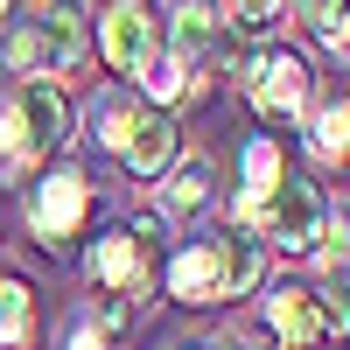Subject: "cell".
I'll return each instance as SVG.
<instances>
[{
  "label": "cell",
  "mask_w": 350,
  "mask_h": 350,
  "mask_svg": "<svg viewBox=\"0 0 350 350\" xmlns=\"http://www.w3.org/2000/svg\"><path fill=\"white\" fill-rule=\"evenodd\" d=\"M308 148H315V161H350V98H336V105H323L315 112V126H308Z\"/></svg>",
  "instance_id": "4fadbf2b"
},
{
  "label": "cell",
  "mask_w": 350,
  "mask_h": 350,
  "mask_svg": "<svg viewBox=\"0 0 350 350\" xmlns=\"http://www.w3.org/2000/svg\"><path fill=\"white\" fill-rule=\"evenodd\" d=\"M239 92L259 105V112H273V120H287V112H301L308 105V64L295 49H259L239 64Z\"/></svg>",
  "instance_id": "6da1fadb"
},
{
  "label": "cell",
  "mask_w": 350,
  "mask_h": 350,
  "mask_svg": "<svg viewBox=\"0 0 350 350\" xmlns=\"http://www.w3.org/2000/svg\"><path fill=\"white\" fill-rule=\"evenodd\" d=\"M120 161H126L133 175H161V168L175 161V126H168L161 105H133V126H126Z\"/></svg>",
  "instance_id": "30bf717a"
},
{
  "label": "cell",
  "mask_w": 350,
  "mask_h": 350,
  "mask_svg": "<svg viewBox=\"0 0 350 350\" xmlns=\"http://www.w3.org/2000/svg\"><path fill=\"white\" fill-rule=\"evenodd\" d=\"M224 8H231L224 21H239V28H252V36H267V28L287 14V0H224Z\"/></svg>",
  "instance_id": "d6986e66"
},
{
  "label": "cell",
  "mask_w": 350,
  "mask_h": 350,
  "mask_svg": "<svg viewBox=\"0 0 350 350\" xmlns=\"http://www.w3.org/2000/svg\"><path fill=\"white\" fill-rule=\"evenodd\" d=\"M28 323H36V301H28V280H14L0 267V350H21Z\"/></svg>",
  "instance_id": "5bb4252c"
},
{
  "label": "cell",
  "mask_w": 350,
  "mask_h": 350,
  "mask_svg": "<svg viewBox=\"0 0 350 350\" xmlns=\"http://www.w3.org/2000/svg\"><path fill=\"white\" fill-rule=\"evenodd\" d=\"M329 8H336V0H295V14H301V21H323Z\"/></svg>",
  "instance_id": "603a6c76"
},
{
  "label": "cell",
  "mask_w": 350,
  "mask_h": 350,
  "mask_svg": "<svg viewBox=\"0 0 350 350\" xmlns=\"http://www.w3.org/2000/svg\"><path fill=\"white\" fill-rule=\"evenodd\" d=\"M148 259H154V252L120 224V231H105V239L92 245L84 267H92V280L105 287V295H133V301H140V295H148Z\"/></svg>",
  "instance_id": "52a82bcc"
},
{
  "label": "cell",
  "mask_w": 350,
  "mask_h": 350,
  "mask_svg": "<svg viewBox=\"0 0 350 350\" xmlns=\"http://www.w3.org/2000/svg\"><path fill=\"white\" fill-rule=\"evenodd\" d=\"M8 105H14V126H21L28 161L49 154L56 140L70 133V105H64V92H56V77H21V92H14Z\"/></svg>",
  "instance_id": "5b68a950"
},
{
  "label": "cell",
  "mask_w": 350,
  "mask_h": 350,
  "mask_svg": "<svg viewBox=\"0 0 350 350\" xmlns=\"http://www.w3.org/2000/svg\"><path fill=\"white\" fill-rule=\"evenodd\" d=\"M98 49H105L112 70L140 77V64L154 56V14L140 8V0H112V8L98 14Z\"/></svg>",
  "instance_id": "8992f818"
},
{
  "label": "cell",
  "mask_w": 350,
  "mask_h": 350,
  "mask_svg": "<svg viewBox=\"0 0 350 350\" xmlns=\"http://www.w3.org/2000/svg\"><path fill=\"white\" fill-rule=\"evenodd\" d=\"M183 350H224V343H183Z\"/></svg>",
  "instance_id": "cb8c5ba5"
},
{
  "label": "cell",
  "mask_w": 350,
  "mask_h": 350,
  "mask_svg": "<svg viewBox=\"0 0 350 350\" xmlns=\"http://www.w3.org/2000/svg\"><path fill=\"white\" fill-rule=\"evenodd\" d=\"M92 217V183H84L77 168H49L42 183H36V196H28V224H36V239H70V231Z\"/></svg>",
  "instance_id": "3957f363"
},
{
  "label": "cell",
  "mask_w": 350,
  "mask_h": 350,
  "mask_svg": "<svg viewBox=\"0 0 350 350\" xmlns=\"http://www.w3.org/2000/svg\"><path fill=\"white\" fill-rule=\"evenodd\" d=\"M168 295L189 301V308L224 301V252L217 245H183V252L168 259Z\"/></svg>",
  "instance_id": "9c48e42d"
},
{
  "label": "cell",
  "mask_w": 350,
  "mask_h": 350,
  "mask_svg": "<svg viewBox=\"0 0 350 350\" xmlns=\"http://www.w3.org/2000/svg\"><path fill=\"white\" fill-rule=\"evenodd\" d=\"M323 189L308 183V175H280L273 196H267V217H259V231L280 245V252H308L315 245V231H323Z\"/></svg>",
  "instance_id": "7a4b0ae2"
},
{
  "label": "cell",
  "mask_w": 350,
  "mask_h": 350,
  "mask_svg": "<svg viewBox=\"0 0 350 350\" xmlns=\"http://www.w3.org/2000/svg\"><path fill=\"white\" fill-rule=\"evenodd\" d=\"M315 259H323V273H343L350 267V217H323V231H315Z\"/></svg>",
  "instance_id": "e0dca14e"
},
{
  "label": "cell",
  "mask_w": 350,
  "mask_h": 350,
  "mask_svg": "<svg viewBox=\"0 0 350 350\" xmlns=\"http://www.w3.org/2000/svg\"><path fill=\"white\" fill-rule=\"evenodd\" d=\"M267 336L280 350H315L323 336H336L323 287H280V295H267Z\"/></svg>",
  "instance_id": "277c9868"
},
{
  "label": "cell",
  "mask_w": 350,
  "mask_h": 350,
  "mask_svg": "<svg viewBox=\"0 0 350 350\" xmlns=\"http://www.w3.org/2000/svg\"><path fill=\"white\" fill-rule=\"evenodd\" d=\"M0 168H28V148H21V126H14L8 98H0Z\"/></svg>",
  "instance_id": "7402d4cb"
},
{
  "label": "cell",
  "mask_w": 350,
  "mask_h": 350,
  "mask_svg": "<svg viewBox=\"0 0 350 350\" xmlns=\"http://www.w3.org/2000/svg\"><path fill=\"white\" fill-rule=\"evenodd\" d=\"M140 84H148V98H183L189 92V77H183V56H148V64H140Z\"/></svg>",
  "instance_id": "2e32d148"
},
{
  "label": "cell",
  "mask_w": 350,
  "mask_h": 350,
  "mask_svg": "<svg viewBox=\"0 0 350 350\" xmlns=\"http://www.w3.org/2000/svg\"><path fill=\"white\" fill-rule=\"evenodd\" d=\"M126 126H133V105H126V98H105V105H98V140H105L112 154L126 148Z\"/></svg>",
  "instance_id": "44dd1931"
},
{
  "label": "cell",
  "mask_w": 350,
  "mask_h": 350,
  "mask_svg": "<svg viewBox=\"0 0 350 350\" xmlns=\"http://www.w3.org/2000/svg\"><path fill=\"white\" fill-rule=\"evenodd\" d=\"M56 350H120V336H105L92 323V308H84V315H70V323L56 329Z\"/></svg>",
  "instance_id": "ac0fdd59"
},
{
  "label": "cell",
  "mask_w": 350,
  "mask_h": 350,
  "mask_svg": "<svg viewBox=\"0 0 350 350\" xmlns=\"http://www.w3.org/2000/svg\"><path fill=\"white\" fill-rule=\"evenodd\" d=\"M8 70H28V77H36V70H49V56H42V36H36V21L8 36Z\"/></svg>",
  "instance_id": "ffe728a7"
},
{
  "label": "cell",
  "mask_w": 350,
  "mask_h": 350,
  "mask_svg": "<svg viewBox=\"0 0 350 350\" xmlns=\"http://www.w3.org/2000/svg\"><path fill=\"white\" fill-rule=\"evenodd\" d=\"M0 8H8V0H0Z\"/></svg>",
  "instance_id": "d4e9b609"
},
{
  "label": "cell",
  "mask_w": 350,
  "mask_h": 350,
  "mask_svg": "<svg viewBox=\"0 0 350 350\" xmlns=\"http://www.w3.org/2000/svg\"><path fill=\"white\" fill-rule=\"evenodd\" d=\"M217 252H224V295H252L259 273H267V259H259V239H252V231H239V239H224Z\"/></svg>",
  "instance_id": "9a60e30c"
},
{
  "label": "cell",
  "mask_w": 350,
  "mask_h": 350,
  "mask_svg": "<svg viewBox=\"0 0 350 350\" xmlns=\"http://www.w3.org/2000/svg\"><path fill=\"white\" fill-rule=\"evenodd\" d=\"M168 28H175V56L217 49L224 42V8L217 0H168Z\"/></svg>",
  "instance_id": "8fae6325"
},
{
  "label": "cell",
  "mask_w": 350,
  "mask_h": 350,
  "mask_svg": "<svg viewBox=\"0 0 350 350\" xmlns=\"http://www.w3.org/2000/svg\"><path fill=\"white\" fill-rule=\"evenodd\" d=\"M161 175H168V183H161V211H168V217H196L203 203H211V161H203V154L168 161Z\"/></svg>",
  "instance_id": "7c38bea8"
},
{
  "label": "cell",
  "mask_w": 350,
  "mask_h": 350,
  "mask_svg": "<svg viewBox=\"0 0 350 350\" xmlns=\"http://www.w3.org/2000/svg\"><path fill=\"white\" fill-rule=\"evenodd\" d=\"M36 36H42L49 70H77L84 49H92V8H84V0H42Z\"/></svg>",
  "instance_id": "ba28073f"
}]
</instances>
